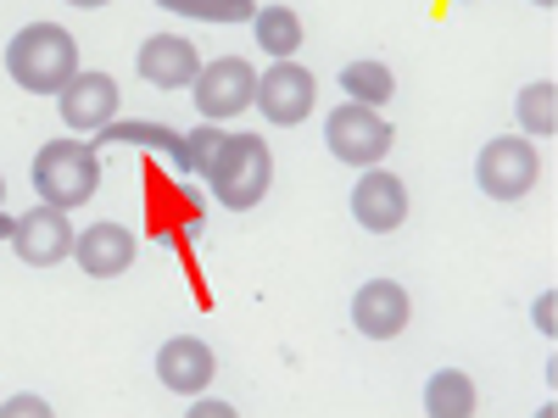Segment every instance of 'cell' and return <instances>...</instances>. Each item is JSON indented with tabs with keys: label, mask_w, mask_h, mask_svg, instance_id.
<instances>
[{
	"label": "cell",
	"mask_w": 558,
	"mask_h": 418,
	"mask_svg": "<svg viewBox=\"0 0 558 418\" xmlns=\"http://www.w3.org/2000/svg\"><path fill=\"white\" fill-rule=\"evenodd\" d=\"M475 179H481V190H486L492 201H520V196L536 190L542 157H536V146H531L525 134H502V139H492V146L481 151Z\"/></svg>",
	"instance_id": "obj_5"
},
{
	"label": "cell",
	"mask_w": 558,
	"mask_h": 418,
	"mask_svg": "<svg viewBox=\"0 0 558 418\" xmlns=\"http://www.w3.org/2000/svg\"><path fill=\"white\" fill-rule=\"evenodd\" d=\"M134 67H140V78L157 84V89H191L196 73H202V57H196V45L184 34H151L146 45H140Z\"/></svg>",
	"instance_id": "obj_12"
},
{
	"label": "cell",
	"mask_w": 558,
	"mask_h": 418,
	"mask_svg": "<svg viewBox=\"0 0 558 418\" xmlns=\"http://www.w3.org/2000/svg\"><path fill=\"white\" fill-rule=\"evenodd\" d=\"M57 107H62V123H68L73 134H101V128L118 118V78L78 67V73L57 89Z\"/></svg>",
	"instance_id": "obj_9"
},
{
	"label": "cell",
	"mask_w": 558,
	"mask_h": 418,
	"mask_svg": "<svg viewBox=\"0 0 558 418\" xmlns=\"http://www.w3.org/2000/svg\"><path fill=\"white\" fill-rule=\"evenodd\" d=\"M520 128L525 134H536V139H547V134H558V84H525L520 89Z\"/></svg>",
	"instance_id": "obj_18"
},
{
	"label": "cell",
	"mask_w": 558,
	"mask_h": 418,
	"mask_svg": "<svg viewBox=\"0 0 558 418\" xmlns=\"http://www.w3.org/2000/svg\"><path fill=\"white\" fill-rule=\"evenodd\" d=\"M196 413L202 418H235V407H229V402H196Z\"/></svg>",
	"instance_id": "obj_22"
},
{
	"label": "cell",
	"mask_w": 558,
	"mask_h": 418,
	"mask_svg": "<svg viewBox=\"0 0 558 418\" xmlns=\"http://www.w3.org/2000/svg\"><path fill=\"white\" fill-rule=\"evenodd\" d=\"M213 374H218V357H213V346L196 341V335H173V341L157 352V380H162L173 396H202V391L213 385Z\"/></svg>",
	"instance_id": "obj_13"
},
{
	"label": "cell",
	"mask_w": 558,
	"mask_h": 418,
	"mask_svg": "<svg viewBox=\"0 0 558 418\" xmlns=\"http://www.w3.org/2000/svg\"><path fill=\"white\" fill-rule=\"evenodd\" d=\"M408 318H413V302H408V291L397 285V279H368V285L352 296V323H357V335H368V341L402 335Z\"/></svg>",
	"instance_id": "obj_11"
},
{
	"label": "cell",
	"mask_w": 558,
	"mask_h": 418,
	"mask_svg": "<svg viewBox=\"0 0 558 418\" xmlns=\"http://www.w3.org/2000/svg\"><path fill=\"white\" fill-rule=\"evenodd\" d=\"M7 73L28 89V96H57V89L78 73V39L62 23H28L7 45Z\"/></svg>",
	"instance_id": "obj_1"
},
{
	"label": "cell",
	"mask_w": 558,
	"mask_h": 418,
	"mask_svg": "<svg viewBox=\"0 0 558 418\" xmlns=\"http://www.w3.org/2000/svg\"><path fill=\"white\" fill-rule=\"evenodd\" d=\"M73 223H68V212L62 207H34V212H23L17 223H12V251L28 262V268H57V262H68L73 257Z\"/></svg>",
	"instance_id": "obj_8"
},
{
	"label": "cell",
	"mask_w": 558,
	"mask_h": 418,
	"mask_svg": "<svg viewBox=\"0 0 558 418\" xmlns=\"http://www.w3.org/2000/svg\"><path fill=\"white\" fill-rule=\"evenodd\" d=\"M191 89H196V112L207 123H229L257 101V67L246 57H218V62H202Z\"/></svg>",
	"instance_id": "obj_6"
},
{
	"label": "cell",
	"mask_w": 558,
	"mask_h": 418,
	"mask_svg": "<svg viewBox=\"0 0 558 418\" xmlns=\"http://www.w3.org/2000/svg\"><path fill=\"white\" fill-rule=\"evenodd\" d=\"M207 184H213V196H218L229 212H252V207L268 196V184H274L268 139H263V134H229L218 168L207 173Z\"/></svg>",
	"instance_id": "obj_3"
},
{
	"label": "cell",
	"mask_w": 558,
	"mask_h": 418,
	"mask_svg": "<svg viewBox=\"0 0 558 418\" xmlns=\"http://www.w3.org/2000/svg\"><path fill=\"white\" fill-rule=\"evenodd\" d=\"M536 7H558V0H536Z\"/></svg>",
	"instance_id": "obj_26"
},
{
	"label": "cell",
	"mask_w": 558,
	"mask_h": 418,
	"mask_svg": "<svg viewBox=\"0 0 558 418\" xmlns=\"http://www.w3.org/2000/svg\"><path fill=\"white\" fill-rule=\"evenodd\" d=\"M73 257L89 279H118V273L134 268V235L123 223H89L73 241Z\"/></svg>",
	"instance_id": "obj_14"
},
{
	"label": "cell",
	"mask_w": 558,
	"mask_h": 418,
	"mask_svg": "<svg viewBox=\"0 0 558 418\" xmlns=\"http://www.w3.org/2000/svg\"><path fill=\"white\" fill-rule=\"evenodd\" d=\"M173 17H196V23H252L257 0H157Z\"/></svg>",
	"instance_id": "obj_19"
},
{
	"label": "cell",
	"mask_w": 558,
	"mask_h": 418,
	"mask_svg": "<svg viewBox=\"0 0 558 418\" xmlns=\"http://www.w3.org/2000/svg\"><path fill=\"white\" fill-rule=\"evenodd\" d=\"M0 201H7V179H0Z\"/></svg>",
	"instance_id": "obj_25"
},
{
	"label": "cell",
	"mask_w": 558,
	"mask_h": 418,
	"mask_svg": "<svg viewBox=\"0 0 558 418\" xmlns=\"http://www.w3.org/2000/svg\"><path fill=\"white\" fill-rule=\"evenodd\" d=\"M475 407H481V396H475V380L463 374V368L430 374V385H425V413L430 418H470Z\"/></svg>",
	"instance_id": "obj_15"
},
{
	"label": "cell",
	"mask_w": 558,
	"mask_h": 418,
	"mask_svg": "<svg viewBox=\"0 0 558 418\" xmlns=\"http://www.w3.org/2000/svg\"><path fill=\"white\" fill-rule=\"evenodd\" d=\"M313 101H318V78L286 57V62H274V67L257 78V101H252V107H257L268 123H279V128H296V123L313 112Z\"/></svg>",
	"instance_id": "obj_7"
},
{
	"label": "cell",
	"mask_w": 558,
	"mask_h": 418,
	"mask_svg": "<svg viewBox=\"0 0 558 418\" xmlns=\"http://www.w3.org/2000/svg\"><path fill=\"white\" fill-rule=\"evenodd\" d=\"M553 312H558V296L542 291V302H536V330H542V335H558V318H553Z\"/></svg>",
	"instance_id": "obj_21"
},
{
	"label": "cell",
	"mask_w": 558,
	"mask_h": 418,
	"mask_svg": "<svg viewBox=\"0 0 558 418\" xmlns=\"http://www.w3.org/2000/svg\"><path fill=\"white\" fill-rule=\"evenodd\" d=\"M352 218L368 235H391L408 223V184L386 168H363V179L352 184Z\"/></svg>",
	"instance_id": "obj_10"
},
{
	"label": "cell",
	"mask_w": 558,
	"mask_h": 418,
	"mask_svg": "<svg viewBox=\"0 0 558 418\" xmlns=\"http://www.w3.org/2000/svg\"><path fill=\"white\" fill-rule=\"evenodd\" d=\"M341 89H347V101L357 107H386L397 96V78L386 62H347L341 67Z\"/></svg>",
	"instance_id": "obj_17"
},
{
	"label": "cell",
	"mask_w": 558,
	"mask_h": 418,
	"mask_svg": "<svg viewBox=\"0 0 558 418\" xmlns=\"http://www.w3.org/2000/svg\"><path fill=\"white\" fill-rule=\"evenodd\" d=\"M12 223H17V218H7V212H0V241H12Z\"/></svg>",
	"instance_id": "obj_23"
},
{
	"label": "cell",
	"mask_w": 558,
	"mask_h": 418,
	"mask_svg": "<svg viewBox=\"0 0 558 418\" xmlns=\"http://www.w3.org/2000/svg\"><path fill=\"white\" fill-rule=\"evenodd\" d=\"M68 7H84V12H96V7H107V0H68Z\"/></svg>",
	"instance_id": "obj_24"
},
{
	"label": "cell",
	"mask_w": 558,
	"mask_h": 418,
	"mask_svg": "<svg viewBox=\"0 0 558 418\" xmlns=\"http://www.w3.org/2000/svg\"><path fill=\"white\" fill-rule=\"evenodd\" d=\"M252 28H257V45L268 57H296L302 51V17L291 12V7H263V12H252Z\"/></svg>",
	"instance_id": "obj_16"
},
{
	"label": "cell",
	"mask_w": 558,
	"mask_h": 418,
	"mask_svg": "<svg viewBox=\"0 0 558 418\" xmlns=\"http://www.w3.org/2000/svg\"><path fill=\"white\" fill-rule=\"evenodd\" d=\"M34 190H39L45 207H62V212L84 207L101 190V151L84 146V139H51V146H39Z\"/></svg>",
	"instance_id": "obj_2"
},
{
	"label": "cell",
	"mask_w": 558,
	"mask_h": 418,
	"mask_svg": "<svg viewBox=\"0 0 558 418\" xmlns=\"http://www.w3.org/2000/svg\"><path fill=\"white\" fill-rule=\"evenodd\" d=\"M0 418H51V407L39 396H12V402H0Z\"/></svg>",
	"instance_id": "obj_20"
},
{
	"label": "cell",
	"mask_w": 558,
	"mask_h": 418,
	"mask_svg": "<svg viewBox=\"0 0 558 418\" xmlns=\"http://www.w3.org/2000/svg\"><path fill=\"white\" fill-rule=\"evenodd\" d=\"M391 123L380 118V107H336L330 118H324V146H330V157H341L347 168H380V157L391 151Z\"/></svg>",
	"instance_id": "obj_4"
}]
</instances>
